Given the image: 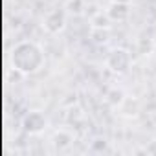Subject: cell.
<instances>
[{
    "label": "cell",
    "instance_id": "cell-8",
    "mask_svg": "<svg viewBox=\"0 0 156 156\" xmlns=\"http://www.w3.org/2000/svg\"><path fill=\"white\" fill-rule=\"evenodd\" d=\"M125 92L121 90V88H108L107 92H105V103L107 105H110V107H119L123 101H125Z\"/></svg>",
    "mask_w": 156,
    "mask_h": 156
},
{
    "label": "cell",
    "instance_id": "cell-6",
    "mask_svg": "<svg viewBox=\"0 0 156 156\" xmlns=\"http://www.w3.org/2000/svg\"><path fill=\"white\" fill-rule=\"evenodd\" d=\"M107 13H108V17H110L112 22H125L130 17V4L110 2V6L107 8Z\"/></svg>",
    "mask_w": 156,
    "mask_h": 156
},
{
    "label": "cell",
    "instance_id": "cell-7",
    "mask_svg": "<svg viewBox=\"0 0 156 156\" xmlns=\"http://www.w3.org/2000/svg\"><path fill=\"white\" fill-rule=\"evenodd\" d=\"M90 28H96V30H110L112 28V20L105 11H96L92 17H90Z\"/></svg>",
    "mask_w": 156,
    "mask_h": 156
},
{
    "label": "cell",
    "instance_id": "cell-11",
    "mask_svg": "<svg viewBox=\"0 0 156 156\" xmlns=\"http://www.w3.org/2000/svg\"><path fill=\"white\" fill-rule=\"evenodd\" d=\"M152 48H154V44H152L151 39H140V41H138V53L147 55V53L152 51Z\"/></svg>",
    "mask_w": 156,
    "mask_h": 156
},
{
    "label": "cell",
    "instance_id": "cell-1",
    "mask_svg": "<svg viewBox=\"0 0 156 156\" xmlns=\"http://www.w3.org/2000/svg\"><path fill=\"white\" fill-rule=\"evenodd\" d=\"M9 64L20 75H35L46 64V55L41 44L33 41H19L9 51Z\"/></svg>",
    "mask_w": 156,
    "mask_h": 156
},
{
    "label": "cell",
    "instance_id": "cell-10",
    "mask_svg": "<svg viewBox=\"0 0 156 156\" xmlns=\"http://www.w3.org/2000/svg\"><path fill=\"white\" fill-rule=\"evenodd\" d=\"M90 39L96 44H107L108 39H110V30H96V28H90Z\"/></svg>",
    "mask_w": 156,
    "mask_h": 156
},
{
    "label": "cell",
    "instance_id": "cell-4",
    "mask_svg": "<svg viewBox=\"0 0 156 156\" xmlns=\"http://www.w3.org/2000/svg\"><path fill=\"white\" fill-rule=\"evenodd\" d=\"M66 17H68L66 9H51V11H48L44 15V19H42L44 31L50 33V35H59L66 28Z\"/></svg>",
    "mask_w": 156,
    "mask_h": 156
},
{
    "label": "cell",
    "instance_id": "cell-2",
    "mask_svg": "<svg viewBox=\"0 0 156 156\" xmlns=\"http://www.w3.org/2000/svg\"><path fill=\"white\" fill-rule=\"evenodd\" d=\"M132 66V53L123 46L112 48L105 57V68L116 75H125Z\"/></svg>",
    "mask_w": 156,
    "mask_h": 156
},
{
    "label": "cell",
    "instance_id": "cell-9",
    "mask_svg": "<svg viewBox=\"0 0 156 156\" xmlns=\"http://www.w3.org/2000/svg\"><path fill=\"white\" fill-rule=\"evenodd\" d=\"M64 9H66V13L70 17H81L85 13L87 6H85V0H68Z\"/></svg>",
    "mask_w": 156,
    "mask_h": 156
},
{
    "label": "cell",
    "instance_id": "cell-12",
    "mask_svg": "<svg viewBox=\"0 0 156 156\" xmlns=\"http://www.w3.org/2000/svg\"><path fill=\"white\" fill-rule=\"evenodd\" d=\"M90 151H92V152H103V151H107V141H105V140H96V141H92Z\"/></svg>",
    "mask_w": 156,
    "mask_h": 156
},
{
    "label": "cell",
    "instance_id": "cell-5",
    "mask_svg": "<svg viewBox=\"0 0 156 156\" xmlns=\"http://www.w3.org/2000/svg\"><path fill=\"white\" fill-rule=\"evenodd\" d=\"M73 140H75V138H73V132H72V130H68V129H59V130H55L53 136H51V145H53L57 151H66V149L72 147Z\"/></svg>",
    "mask_w": 156,
    "mask_h": 156
},
{
    "label": "cell",
    "instance_id": "cell-13",
    "mask_svg": "<svg viewBox=\"0 0 156 156\" xmlns=\"http://www.w3.org/2000/svg\"><path fill=\"white\" fill-rule=\"evenodd\" d=\"M110 2H118V4H130L132 0H110Z\"/></svg>",
    "mask_w": 156,
    "mask_h": 156
},
{
    "label": "cell",
    "instance_id": "cell-3",
    "mask_svg": "<svg viewBox=\"0 0 156 156\" xmlns=\"http://www.w3.org/2000/svg\"><path fill=\"white\" fill-rule=\"evenodd\" d=\"M20 125H22V130L30 136H39L42 134L48 127H50V119L48 116L42 112V110H28L22 119H20Z\"/></svg>",
    "mask_w": 156,
    "mask_h": 156
}]
</instances>
